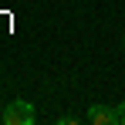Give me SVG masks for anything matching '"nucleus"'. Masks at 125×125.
<instances>
[{"mask_svg":"<svg viewBox=\"0 0 125 125\" xmlns=\"http://www.w3.org/2000/svg\"><path fill=\"white\" fill-rule=\"evenodd\" d=\"M34 118H37V115H34V105L24 102V98L7 102V105H3V112H0V122H3V125H31Z\"/></svg>","mask_w":125,"mask_h":125,"instance_id":"obj_1","label":"nucleus"},{"mask_svg":"<svg viewBox=\"0 0 125 125\" xmlns=\"http://www.w3.org/2000/svg\"><path fill=\"white\" fill-rule=\"evenodd\" d=\"M84 122H91V125H115L118 122V108H112V105H91L84 112Z\"/></svg>","mask_w":125,"mask_h":125,"instance_id":"obj_2","label":"nucleus"},{"mask_svg":"<svg viewBox=\"0 0 125 125\" xmlns=\"http://www.w3.org/2000/svg\"><path fill=\"white\" fill-rule=\"evenodd\" d=\"M118 122H125V102H118Z\"/></svg>","mask_w":125,"mask_h":125,"instance_id":"obj_3","label":"nucleus"},{"mask_svg":"<svg viewBox=\"0 0 125 125\" xmlns=\"http://www.w3.org/2000/svg\"><path fill=\"white\" fill-rule=\"evenodd\" d=\"M0 112H3V108H0Z\"/></svg>","mask_w":125,"mask_h":125,"instance_id":"obj_4","label":"nucleus"}]
</instances>
